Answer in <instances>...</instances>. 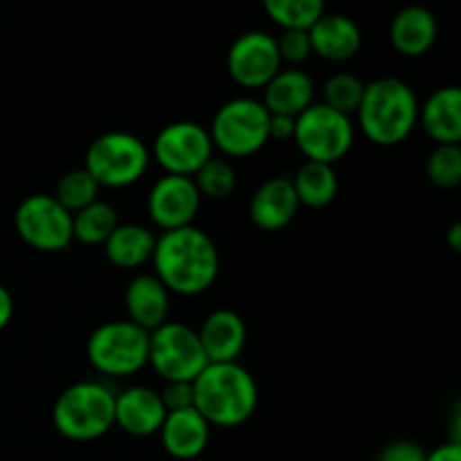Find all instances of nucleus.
Returning a JSON list of instances; mask_svg holds the SVG:
<instances>
[{
    "instance_id": "nucleus-24",
    "label": "nucleus",
    "mask_w": 461,
    "mask_h": 461,
    "mask_svg": "<svg viewBox=\"0 0 461 461\" xmlns=\"http://www.w3.org/2000/svg\"><path fill=\"white\" fill-rule=\"evenodd\" d=\"M291 183L300 205L313 207V210L331 205L340 187L333 165H322V162H304L295 171V176H291Z\"/></svg>"
},
{
    "instance_id": "nucleus-36",
    "label": "nucleus",
    "mask_w": 461,
    "mask_h": 461,
    "mask_svg": "<svg viewBox=\"0 0 461 461\" xmlns=\"http://www.w3.org/2000/svg\"><path fill=\"white\" fill-rule=\"evenodd\" d=\"M14 318V297L7 288L0 284V331L7 329V324L12 322Z\"/></svg>"
},
{
    "instance_id": "nucleus-4",
    "label": "nucleus",
    "mask_w": 461,
    "mask_h": 461,
    "mask_svg": "<svg viewBox=\"0 0 461 461\" xmlns=\"http://www.w3.org/2000/svg\"><path fill=\"white\" fill-rule=\"evenodd\" d=\"M115 394L102 381L72 383L54 401V430L77 444L102 439L115 426Z\"/></svg>"
},
{
    "instance_id": "nucleus-31",
    "label": "nucleus",
    "mask_w": 461,
    "mask_h": 461,
    "mask_svg": "<svg viewBox=\"0 0 461 461\" xmlns=\"http://www.w3.org/2000/svg\"><path fill=\"white\" fill-rule=\"evenodd\" d=\"M277 41L279 57H282V63H302L313 54V48H311L309 32L302 30H282V34L275 36Z\"/></svg>"
},
{
    "instance_id": "nucleus-13",
    "label": "nucleus",
    "mask_w": 461,
    "mask_h": 461,
    "mask_svg": "<svg viewBox=\"0 0 461 461\" xmlns=\"http://www.w3.org/2000/svg\"><path fill=\"white\" fill-rule=\"evenodd\" d=\"M201 194L192 178L165 174L153 183L147 196V214L162 232L194 225L201 210Z\"/></svg>"
},
{
    "instance_id": "nucleus-29",
    "label": "nucleus",
    "mask_w": 461,
    "mask_h": 461,
    "mask_svg": "<svg viewBox=\"0 0 461 461\" xmlns=\"http://www.w3.org/2000/svg\"><path fill=\"white\" fill-rule=\"evenodd\" d=\"M365 84L351 72H338V75L329 77L327 84L322 88V104L333 108V111L342 113V115L351 117L358 111L360 102H363Z\"/></svg>"
},
{
    "instance_id": "nucleus-35",
    "label": "nucleus",
    "mask_w": 461,
    "mask_h": 461,
    "mask_svg": "<svg viewBox=\"0 0 461 461\" xmlns=\"http://www.w3.org/2000/svg\"><path fill=\"white\" fill-rule=\"evenodd\" d=\"M426 461H461V444L446 441V444L432 448L426 455Z\"/></svg>"
},
{
    "instance_id": "nucleus-27",
    "label": "nucleus",
    "mask_w": 461,
    "mask_h": 461,
    "mask_svg": "<svg viewBox=\"0 0 461 461\" xmlns=\"http://www.w3.org/2000/svg\"><path fill=\"white\" fill-rule=\"evenodd\" d=\"M192 180L201 198H210V201H225L237 189V171L223 158H210L192 176Z\"/></svg>"
},
{
    "instance_id": "nucleus-28",
    "label": "nucleus",
    "mask_w": 461,
    "mask_h": 461,
    "mask_svg": "<svg viewBox=\"0 0 461 461\" xmlns=\"http://www.w3.org/2000/svg\"><path fill=\"white\" fill-rule=\"evenodd\" d=\"M97 194L99 185L95 183L93 176L81 167V169H72L61 176L52 196L57 198L59 205L66 207L70 214H77V212H81L84 207H88L90 203L97 201Z\"/></svg>"
},
{
    "instance_id": "nucleus-37",
    "label": "nucleus",
    "mask_w": 461,
    "mask_h": 461,
    "mask_svg": "<svg viewBox=\"0 0 461 461\" xmlns=\"http://www.w3.org/2000/svg\"><path fill=\"white\" fill-rule=\"evenodd\" d=\"M448 246L450 250H461V223H453L448 230Z\"/></svg>"
},
{
    "instance_id": "nucleus-19",
    "label": "nucleus",
    "mask_w": 461,
    "mask_h": 461,
    "mask_svg": "<svg viewBox=\"0 0 461 461\" xmlns=\"http://www.w3.org/2000/svg\"><path fill=\"white\" fill-rule=\"evenodd\" d=\"M428 138L437 144H459L461 140V90L441 86L419 104V122Z\"/></svg>"
},
{
    "instance_id": "nucleus-18",
    "label": "nucleus",
    "mask_w": 461,
    "mask_h": 461,
    "mask_svg": "<svg viewBox=\"0 0 461 461\" xmlns=\"http://www.w3.org/2000/svg\"><path fill=\"white\" fill-rule=\"evenodd\" d=\"M309 39L313 54L322 57L324 61L345 63L360 52L363 32L358 23L345 14H324L309 30Z\"/></svg>"
},
{
    "instance_id": "nucleus-26",
    "label": "nucleus",
    "mask_w": 461,
    "mask_h": 461,
    "mask_svg": "<svg viewBox=\"0 0 461 461\" xmlns=\"http://www.w3.org/2000/svg\"><path fill=\"white\" fill-rule=\"evenodd\" d=\"M264 12L282 30L309 32L327 14L322 0H266Z\"/></svg>"
},
{
    "instance_id": "nucleus-8",
    "label": "nucleus",
    "mask_w": 461,
    "mask_h": 461,
    "mask_svg": "<svg viewBox=\"0 0 461 461\" xmlns=\"http://www.w3.org/2000/svg\"><path fill=\"white\" fill-rule=\"evenodd\" d=\"M293 140L306 162L333 165L351 151L356 129L351 117L324 106L322 102H315L302 115L295 117Z\"/></svg>"
},
{
    "instance_id": "nucleus-34",
    "label": "nucleus",
    "mask_w": 461,
    "mask_h": 461,
    "mask_svg": "<svg viewBox=\"0 0 461 461\" xmlns=\"http://www.w3.org/2000/svg\"><path fill=\"white\" fill-rule=\"evenodd\" d=\"M293 133H295V117L270 115L268 120L270 140H293Z\"/></svg>"
},
{
    "instance_id": "nucleus-11",
    "label": "nucleus",
    "mask_w": 461,
    "mask_h": 461,
    "mask_svg": "<svg viewBox=\"0 0 461 461\" xmlns=\"http://www.w3.org/2000/svg\"><path fill=\"white\" fill-rule=\"evenodd\" d=\"M214 153L210 131L192 120L162 126L153 140V158L169 176L192 178Z\"/></svg>"
},
{
    "instance_id": "nucleus-10",
    "label": "nucleus",
    "mask_w": 461,
    "mask_h": 461,
    "mask_svg": "<svg viewBox=\"0 0 461 461\" xmlns=\"http://www.w3.org/2000/svg\"><path fill=\"white\" fill-rule=\"evenodd\" d=\"M14 228L30 248L41 252L66 250L72 239V214L50 194L23 198L14 214Z\"/></svg>"
},
{
    "instance_id": "nucleus-23",
    "label": "nucleus",
    "mask_w": 461,
    "mask_h": 461,
    "mask_svg": "<svg viewBox=\"0 0 461 461\" xmlns=\"http://www.w3.org/2000/svg\"><path fill=\"white\" fill-rule=\"evenodd\" d=\"M153 248L156 234L140 223H120L104 243L106 259L122 270H135L151 261Z\"/></svg>"
},
{
    "instance_id": "nucleus-12",
    "label": "nucleus",
    "mask_w": 461,
    "mask_h": 461,
    "mask_svg": "<svg viewBox=\"0 0 461 461\" xmlns=\"http://www.w3.org/2000/svg\"><path fill=\"white\" fill-rule=\"evenodd\" d=\"M225 63H228L230 79L248 90L264 88L282 70L277 41L264 30H250L239 34L230 45Z\"/></svg>"
},
{
    "instance_id": "nucleus-16",
    "label": "nucleus",
    "mask_w": 461,
    "mask_h": 461,
    "mask_svg": "<svg viewBox=\"0 0 461 461\" xmlns=\"http://www.w3.org/2000/svg\"><path fill=\"white\" fill-rule=\"evenodd\" d=\"M300 210L291 176H275L261 183L250 198V219L264 232L288 228Z\"/></svg>"
},
{
    "instance_id": "nucleus-9",
    "label": "nucleus",
    "mask_w": 461,
    "mask_h": 461,
    "mask_svg": "<svg viewBox=\"0 0 461 461\" xmlns=\"http://www.w3.org/2000/svg\"><path fill=\"white\" fill-rule=\"evenodd\" d=\"M149 365L165 383H194L207 367L196 329L167 320L149 333Z\"/></svg>"
},
{
    "instance_id": "nucleus-7",
    "label": "nucleus",
    "mask_w": 461,
    "mask_h": 461,
    "mask_svg": "<svg viewBox=\"0 0 461 461\" xmlns=\"http://www.w3.org/2000/svg\"><path fill=\"white\" fill-rule=\"evenodd\" d=\"M270 113L255 97H234L221 104L212 120V147L228 158H250L270 142Z\"/></svg>"
},
{
    "instance_id": "nucleus-5",
    "label": "nucleus",
    "mask_w": 461,
    "mask_h": 461,
    "mask_svg": "<svg viewBox=\"0 0 461 461\" xmlns=\"http://www.w3.org/2000/svg\"><path fill=\"white\" fill-rule=\"evenodd\" d=\"M151 151L129 131H108L95 138L86 151L84 169L99 189H124L138 183L149 169Z\"/></svg>"
},
{
    "instance_id": "nucleus-25",
    "label": "nucleus",
    "mask_w": 461,
    "mask_h": 461,
    "mask_svg": "<svg viewBox=\"0 0 461 461\" xmlns=\"http://www.w3.org/2000/svg\"><path fill=\"white\" fill-rule=\"evenodd\" d=\"M120 225L117 210L106 201H95L72 214V239L84 246H104L113 230Z\"/></svg>"
},
{
    "instance_id": "nucleus-6",
    "label": "nucleus",
    "mask_w": 461,
    "mask_h": 461,
    "mask_svg": "<svg viewBox=\"0 0 461 461\" xmlns=\"http://www.w3.org/2000/svg\"><path fill=\"white\" fill-rule=\"evenodd\" d=\"M86 356L102 376H133L149 365V331L131 320L104 322L90 333Z\"/></svg>"
},
{
    "instance_id": "nucleus-30",
    "label": "nucleus",
    "mask_w": 461,
    "mask_h": 461,
    "mask_svg": "<svg viewBox=\"0 0 461 461\" xmlns=\"http://www.w3.org/2000/svg\"><path fill=\"white\" fill-rule=\"evenodd\" d=\"M426 174L435 187L455 189L461 185L459 144H437L426 160Z\"/></svg>"
},
{
    "instance_id": "nucleus-1",
    "label": "nucleus",
    "mask_w": 461,
    "mask_h": 461,
    "mask_svg": "<svg viewBox=\"0 0 461 461\" xmlns=\"http://www.w3.org/2000/svg\"><path fill=\"white\" fill-rule=\"evenodd\" d=\"M156 277L174 295L196 297L214 286L221 257L214 239L196 225L169 230L156 237L153 248Z\"/></svg>"
},
{
    "instance_id": "nucleus-20",
    "label": "nucleus",
    "mask_w": 461,
    "mask_h": 461,
    "mask_svg": "<svg viewBox=\"0 0 461 461\" xmlns=\"http://www.w3.org/2000/svg\"><path fill=\"white\" fill-rule=\"evenodd\" d=\"M171 293L156 275H138L129 282L124 293V304L129 320L144 331H156L167 322Z\"/></svg>"
},
{
    "instance_id": "nucleus-14",
    "label": "nucleus",
    "mask_w": 461,
    "mask_h": 461,
    "mask_svg": "<svg viewBox=\"0 0 461 461\" xmlns=\"http://www.w3.org/2000/svg\"><path fill=\"white\" fill-rule=\"evenodd\" d=\"M167 410L151 387L133 385L115 394V426L129 437H153L160 432Z\"/></svg>"
},
{
    "instance_id": "nucleus-2",
    "label": "nucleus",
    "mask_w": 461,
    "mask_h": 461,
    "mask_svg": "<svg viewBox=\"0 0 461 461\" xmlns=\"http://www.w3.org/2000/svg\"><path fill=\"white\" fill-rule=\"evenodd\" d=\"M194 410L210 428H239L259 405L255 376L241 363H207L194 378Z\"/></svg>"
},
{
    "instance_id": "nucleus-15",
    "label": "nucleus",
    "mask_w": 461,
    "mask_h": 461,
    "mask_svg": "<svg viewBox=\"0 0 461 461\" xmlns=\"http://www.w3.org/2000/svg\"><path fill=\"white\" fill-rule=\"evenodd\" d=\"M207 363H239L248 342L246 320L232 309H216L196 329Z\"/></svg>"
},
{
    "instance_id": "nucleus-17",
    "label": "nucleus",
    "mask_w": 461,
    "mask_h": 461,
    "mask_svg": "<svg viewBox=\"0 0 461 461\" xmlns=\"http://www.w3.org/2000/svg\"><path fill=\"white\" fill-rule=\"evenodd\" d=\"M160 441L167 455L180 461L201 457L210 446L212 428L194 408L167 412L160 428Z\"/></svg>"
},
{
    "instance_id": "nucleus-32",
    "label": "nucleus",
    "mask_w": 461,
    "mask_h": 461,
    "mask_svg": "<svg viewBox=\"0 0 461 461\" xmlns=\"http://www.w3.org/2000/svg\"><path fill=\"white\" fill-rule=\"evenodd\" d=\"M426 450L410 439L390 441L378 450L376 461H426Z\"/></svg>"
},
{
    "instance_id": "nucleus-3",
    "label": "nucleus",
    "mask_w": 461,
    "mask_h": 461,
    "mask_svg": "<svg viewBox=\"0 0 461 461\" xmlns=\"http://www.w3.org/2000/svg\"><path fill=\"white\" fill-rule=\"evenodd\" d=\"M356 117L369 142L394 147L412 135L419 122V99L399 77H378L365 84Z\"/></svg>"
},
{
    "instance_id": "nucleus-22",
    "label": "nucleus",
    "mask_w": 461,
    "mask_h": 461,
    "mask_svg": "<svg viewBox=\"0 0 461 461\" xmlns=\"http://www.w3.org/2000/svg\"><path fill=\"white\" fill-rule=\"evenodd\" d=\"M390 41L403 57L417 59L430 52L437 41V18L421 5H410L396 12L390 23Z\"/></svg>"
},
{
    "instance_id": "nucleus-21",
    "label": "nucleus",
    "mask_w": 461,
    "mask_h": 461,
    "mask_svg": "<svg viewBox=\"0 0 461 461\" xmlns=\"http://www.w3.org/2000/svg\"><path fill=\"white\" fill-rule=\"evenodd\" d=\"M261 104H264V108L270 115H302L311 104H315L313 79L304 70H300V68H286V70L282 68L264 86Z\"/></svg>"
},
{
    "instance_id": "nucleus-33",
    "label": "nucleus",
    "mask_w": 461,
    "mask_h": 461,
    "mask_svg": "<svg viewBox=\"0 0 461 461\" xmlns=\"http://www.w3.org/2000/svg\"><path fill=\"white\" fill-rule=\"evenodd\" d=\"M167 412L194 408V387L192 383H165V390L158 392Z\"/></svg>"
}]
</instances>
